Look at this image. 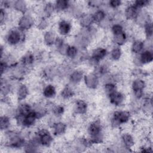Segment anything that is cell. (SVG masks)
Segmentation results:
<instances>
[{
    "label": "cell",
    "mask_w": 153,
    "mask_h": 153,
    "mask_svg": "<svg viewBox=\"0 0 153 153\" xmlns=\"http://www.w3.org/2000/svg\"><path fill=\"white\" fill-rule=\"evenodd\" d=\"M103 126L99 120L91 121L87 126V132L92 144L100 143L103 140Z\"/></svg>",
    "instance_id": "6da1fadb"
},
{
    "label": "cell",
    "mask_w": 153,
    "mask_h": 153,
    "mask_svg": "<svg viewBox=\"0 0 153 153\" xmlns=\"http://www.w3.org/2000/svg\"><path fill=\"white\" fill-rule=\"evenodd\" d=\"M131 118V113L128 111H115L112 114L111 124L113 127H118L127 123Z\"/></svg>",
    "instance_id": "7a4b0ae2"
},
{
    "label": "cell",
    "mask_w": 153,
    "mask_h": 153,
    "mask_svg": "<svg viewBox=\"0 0 153 153\" xmlns=\"http://www.w3.org/2000/svg\"><path fill=\"white\" fill-rule=\"evenodd\" d=\"M24 32L19 29L18 27L10 29L5 37L7 43L11 46L18 45L24 41Z\"/></svg>",
    "instance_id": "3957f363"
},
{
    "label": "cell",
    "mask_w": 153,
    "mask_h": 153,
    "mask_svg": "<svg viewBox=\"0 0 153 153\" xmlns=\"http://www.w3.org/2000/svg\"><path fill=\"white\" fill-rule=\"evenodd\" d=\"M53 133H51L48 129L42 128L35 133V137L38 141L40 145L43 146H49L53 141Z\"/></svg>",
    "instance_id": "277c9868"
},
{
    "label": "cell",
    "mask_w": 153,
    "mask_h": 153,
    "mask_svg": "<svg viewBox=\"0 0 153 153\" xmlns=\"http://www.w3.org/2000/svg\"><path fill=\"white\" fill-rule=\"evenodd\" d=\"M35 23L33 17L27 12L23 14L19 19L17 22V27L25 32L31 29Z\"/></svg>",
    "instance_id": "5b68a950"
},
{
    "label": "cell",
    "mask_w": 153,
    "mask_h": 153,
    "mask_svg": "<svg viewBox=\"0 0 153 153\" xmlns=\"http://www.w3.org/2000/svg\"><path fill=\"white\" fill-rule=\"evenodd\" d=\"M83 80L85 86L92 90L97 88L100 83V77L94 72L85 74Z\"/></svg>",
    "instance_id": "8992f818"
},
{
    "label": "cell",
    "mask_w": 153,
    "mask_h": 153,
    "mask_svg": "<svg viewBox=\"0 0 153 153\" xmlns=\"http://www.w3.org/2000/svg\"><path fill=\"white\" fill-rule=\"evenodd\" d=\"M72 26L71 23L66 19L60 20L57 24V32L60 36H66L72 31Z\"/></svg>",
    "instance_id": "52a82bcc"
},
{
    "label": "cell",
    "mask_w": 153,
    "mask_h": 153,
    "mask_svg": "<svg viewBox=\"0 0 153 153\" xmlns=\"http://www.w3.org/2000/svg\"><path fill=\"white\" fill-rule=\"evenodd\" d=\"M108 97L110 103L115 106H121L125 100V95L124 93L118 90L108 96Z\"/></svg>",
    "instance_id": "ba28073f"
},
{
    "label": "cell",
    "mask_w": 153,
    "mask_h": 153,
    "mask_svg": "<svg viewBox=\"0 0 153 153\" xmlns=\"http://www.w3.org/2000/svg\"><path fill=\"white\" fill-rule=\"evenodd\" d=\"M73 109L76 114L84 115L88 111V104L82 99H77L74 103Z\"/></svg>",
    "instance_id": "9c48e42d"
},
{
    "label": "cell",
    "mask_w": 153,
    "mask_h": 153,
    "mask_svg": "<svg viewBox=\"0 0 153 153\" xmlns=\"http://www.w3.org/2000/svg\"><path fill=\"white\" fill-rule=\"evenodd\" d=\"M84 75L85 74L81 69H74L70 72L69 75V80L71 84L76 85L83 80Z\"/></svg>",
    "instance_id": "30bf717a"
},
{
    "label": "cell",
    "mask_w": 153,
    "mask_h": 153,
    "mask_svg": "<svg viewBox=\"0 0 153 153\" xmlns=\"http://www.w3.org/2000/svg\"><path fill=\"white\" fill-rule=\"evenodd\" d=\"M149 20H151L150 16L148 11L146 10V8L139 10L136 17L134 20V21L138 25H140L142 26H143Z\"/></svg>",
    "instance_id": "8fae6325"
},
{
    "label": "cell",
    "mask_w": 153,
    "mask_h": 153,
    "mask_svg": "<svg viewBox=\"0 0 153 153\" xmlns=\"http://www.w3.org/2000/svg\"><path fill=\"white\" fill-rule=\"evenodd\" d=\"M139 9H137L133 3L128 4L124 11V17L128 20H134L135 17H136L137 13L139 11Z\"/></svg>",
    "instance_id": "7c38bea8"
},
{
    "label": "cell",
    "mask_w": 153,
    "mask_h": 153,
    "mask_svg": "<svg viewBox=\"0 0 153 153\" xmlns=\"http://www.w3.org/2000/svg\"><path fill=\"white\" fill-rule=\"evenodd\" d=\"M29 93L28 87L25 84H20L16 90V97L19 102H23L26 99Z\"/></svg>",
    "instance_id": "4fadbf2b"
},
{
    "label": "cell",
    "mask_w": 153,
    "mask_h": 153,
    "mask_svg": "<svg viewBox=\"0 0 153 153\" xmlns=\"http://www.w3.org/2000/svg\"><path fill=\"white\" fill-rule=\"evenodd\" d=\"M78 22L81 27L87 28L93 26L94 22L92 18L91 14L90 13H83L79 18Z\"/></svg>",
    "instance_id": "5bb4252c"
},
{
    "label": "cell",
    "mask_w": 153,
    "mask_h": 153,
    "mask_svg": "<svg viewBox=\"0 0 153 153\" xmlns=\"http://www.w3.org/2000/svg\"><path fill=\"white\" fill-rule=\"evenodd\" d=\"M142 65L151 63L153 60V53L151 49H145L139 54Z\"/></svg>",
    "instance_id": "9a60e30c"
},
{
    "label": "cell",
    "mask_w": 153,
    "mask_h": 153,
    "mask_svg": "<svg viewBox=\"0 0 153 153\" xmlns=\"http://www.w3.org/2000/svg\"><path fill=\"white\" fill-rule=\"evenodd\" d=\"M66 124L62 121H56L52 124V133L55 136H61L66 131Z\"/></svg>",
    "instance_id": "2e32d148"
},
{
    "label": "cell",
    "mask_w": 153,
    "mask_h": 153,
    "mask_svg": "<svg viewBox=\"0 0 153 153\" xmlns=\"http://www.w3.org/2000/svg\"><path fill=\"white\" fill-rule=\"evenodd\" d=\"M57 90L56 87L51 84H48L43 87L42 96L47 99H51L56 97Z\"/></svg>",
    "instance_id": "e0dca14e"
},
{
    "label": "cell",
    "mask_w": 153,
    "mask_h": 153,
    "mask_svg": "<svg viewBox=\"0 0 153 153\" xmlns=\"http://www.w3.org/2000/svg\"><path fill=\"white\" fill-rule=\"evenodd\" d=\"M130 50L133 54L134 55L139 54L145 50V42L140 39H134L132 41Z\"/></svg>",
    "instance_id": "ac0fdd59"
},
{
    "label": "cell",
    "mask_w": 153,
    "mask_h": 153,
    "mask_svg": "<svg viewBox=\"0 0 153 153\" xmlns=\"http://www.w3.org/2000/svg\"><path fill=\"white\" fill-rule=\"evenodd\" d=\"M146 86V82L141 78H136L132 81L131 84V88L133 92L144 91Z\"/></svg>",
    "instance_id": "d6986e66"
},
{
    "label": "cell",
    "mask_w": 153,
    "mask_h": 153,
    "mask_svg": "<svg viewBox=\"0 0 153 153\" xmlns=\"http://www.w3.org/2000/svg\"><path fill=\"white\" fill-rule=\"evenodd\" d=\"M91 16L94 23L98 25L100 23L108 16L106 11L102 8L96 9L95 11L91 13Z\"/></svg>",
    "instance_id": "ffe728a7"
},
{
    "label": "cell",
    "mask_w": 153,
    "mask_h": 153,
    "mask_svg": "<svg viewBox=\"0 0 153 153\" xmlns=\"http://www.w3.org/2000/svg\"><path fill=\"white\" fill-rule=\"evenodd\" d=\"M32 108L38 120L45 116L48 112L47 108L40 103H36L33 105Z\"/></svg>",
    "instance_id": "44dd1931"
},
{
    "label": "cell",
    "mask_w": 153,
    "mask_h": 153,
    "mask_svg": "<svg viewBox=\"0 0 153 153\" xmlns=\"http://www.w3.org/2000/svg\"><path fill=\"white\" fill-rule=\"evenodd\" d=\"M56 11L58 13H62L67 11L71 5V2L67 0H58L54 2Z\"/></svg>",
    "instance_id": "7402d4cb"
},
{
    "label": "cell",
    "mask_w": 153,
    "mask_h": 153,
    "mask_svg": "<svg viewBox=\"0 0 153 153\" xmlns=\"http://www.w3.org/2000/svg\"><path fill=\"white\" fill-rule=\"evenodd\" d=\"M33 110L32 105H30L26 102H22L16 108V115H20L22 116H25L30 112ZM15 115V116H16ZM14 116V117H15Z\"/></svg>",
    "instance_id": "603a6c76"
},
{
    "label": "cell",
    "mask_w": 153,
    "mask_h": 153,
    "mask_svg": "<svg viewBox=\"0 0 153 153\" xmlns=\"http://www.w3.org/2000/svg\"><path fill=\"white\" fill-rule=\"evenodd\" d=\"M13 8L15 11L20 13L22 14L28 11V6L26 1L23 0H17L13 1Z\"/></svg>",
    "instance_id": "cb8c5ba5"
},
{
    "label": "cell",
    "mask_w": 153,
    "mask_h": 153,
    "mask_svg": "<svg viewBox=\"0 0 153 153\" xmlns=\"http://www.w3.org/2000/svg\"><path fill=\"white\" fill-rule=\"evenodd\" d=\"M35 60V57L33 53L27 52L22 57L20 63L26 68L32 65Z\"/></svg>",
    "instance_id": "d4e9b609"
},
{
    "label": "cell",
    "mask_w": 153,
    "mask_h": 153,
    "mask_svg": "<svg viewBox=\"0 0 153 153\" xmlns=\"http://www.w3.org/2000/svg\"><path fill=\"white\" fill-rule=\"evenodd\" d=\"M75 94L74 88L71 85L65 86L60 91V96L63 100H69L72 99Z\"/></svg>",
    "instance_id": "484cf974"
},
{
    "label": "cell",
    "mask_w": 153,
    "mask_h": 153,
    "mask_svg": "<svg viewBox=\"0 0 153 153\" xmlns=\"http://www.w3.org/2000/svg\"><path fill=\"white\" fill-rule=\"evenodd\" d=\"M57 36L56 33L52 30H47L43 36V41L47 46L53 45Z\"/></svg>",
    "instance_id": "4316f807"
},
{
    "label": "cell",
    "mask_w": 153,
    "mask_h": 153,
    "mask_svg": "<svg viewBox=\"0 0 153 153\" xmlns=\"http://www.w3.org/2000/svg\"><path fill=\"white\" fill-rule=\"evenodd\" d=\"M127 41V35L125 31L121 33L112 35V42L116 46L121 47L126 44Z\"/></svg>",
    "instance_id": "83f0119b"
},
{
    "label": "cell",
    "mask_w": 153,
    "mask_h": 153,
    "mask_svg": "<svg viewBox=\"0 0 153 153\" xmlns=\"http://www.w3.org/2000/svg\"><path fill=\"white\" fill-rule=\"evenodd\" d=\"M121 142L126 148H131L134 144L133 137L128 133H123L121 137Z\"/></svg>",
    "instance_id": "f1b7e54d"
},
{
    "label": "cell",
    "mask_w": 153,
    "mask_h": 153,
    "mask_svg": "<svg viewBox=\"0 0 153 153\" xmlns=\"http://www.w3.org/2000/svg\"><path fill=\"white\" fill-rule=\"evenodd\" d=\"M42 11L44 17H48L52 16L56 11L54 3L52 2H47L44 4L42 7Z\"/></svg>",
    "instance_id": "f546056e"
},
{
    "label": "cell",
    "mask_w": 153,
    "mask_h": 153,
    "mask_svg": "<svg viewBox=\"0 0 153 153\" xmlns=\"http://www.w3.org/2000/svg\"><path fill=\"white\" fill-rule=\"evenodd\" d=\"M11 119L8 115H1L0 118V128L1 131H6L8 130L11 127Z\"/></svg>",
    "instance_id": "4dcf8cb0"
},
{
    "label": "cell",
    "mask_w": 153,
    "mask_h": 153,
    "mask_svg": "<svg viewBox=\"0 0 153 153\" xmlns=\"http://www.w3.org/2000/svg\"><path fill=\"white\" fill-rule=\"evenodd\" d=\"M79 49L75 45H68L65 56L71 60H74L77 57Z\"/></svg>",
    "instance_id": "1f68e13d"
},
{
    "label": "cell",
    "mask_w": 153,
    "mask_h": 153,
    "mask_svg": "<svg viewBox=\"0 0 153 153\" xmlns=\"http://www.w3.org/2000/svg\"><path fill=\"white\" fill-rule=\"evenodd\" d=\"M123 54L122 50L120 47L115 46L113 47L109 52V57L111 60L113 61H118L119 60Z\"/></svg>",
    "instance_id": "d6a6232c"
},
{
    "label": "cell",
    "mask_w": 153,
    "mask_h": 153,
    "mask_svg": "<svg viewBox=\"0 0 153 153\" xmlns=\"http://www.w3.org/2000/svg\"><path fill=\"white\" fill-rule=\"evenodd\" d=\"M103 90L107 96L112 94L117 90V85L115 82H106L103 85Z\"/></svg>",
    "instance_id": "836d02e7"
},
{
    "label": "cell",
    "mask_w": 153,
    "mask_h": 153,
    "mask_svg": "<svg viewBox=\"0 0 153 153\" xmlns=\"http://www.w3.org/2000/svg\"><path fill=\"white\" fill-rule=\"evenodd\" d=\"M144 28V33L147 39H151L153 33V26L151 20L146 22L143 26Z\"/></svg>",
    "instance_id": "e575fe53"
},
{
    "label": "cell",
    "mask_w": 153,
    "mask_h": 153,
    "mask_svg": "<svg viewBox=\"0 0 153 153\" xmlns=\"http://www.w3.org/2000/svg\"><path fill=\"white\" fill-rule=\"evenodd\" d=\"M142 110L146 114H151L152 111V103L151 97H146L142 105Z\"/></svg>",
    "instance_id": "d590c367"
},
{
    "label": "cell",
    "mask_w": 153,
    "mask_h": 153,
    "mask_svg": "<svg viewBox=\"0 0 153 153\" xmlns=\"http://www.w3.org/2000/svg\"><path fill=\"white\" fill-rule=\"evenodd\" d=\"M65 107L62 105H55L51 107V112L56 117H61L65 112Z\"/></svg>",
    "instance_id": "8d00e7d4"
},
{
    "label": "cell",
    "mask_w": 153,
    "mask_h": 153,
    "mask_svg": "<svg viewBox=\"0 0 153 153\" xmlns=\"http://www.w3.org/2000/svg\"><path fill=\"white\" fill-rule=\"evenodd\" d=\"M111 30L112 35H116L124 32V26L120 23H115L112 24L111 26Z\"/></svg>",
    "instance_id": "74e56055"
},
{
    "label": "cell",
    "mask_w": 153,
    "mask_h": 153,
    "mask_svg": "<svg viewBox=\"0 0 153 153\" xmlns=\"http://www.w3.org/2000/svg\"><path fill=\"white\" fill-rule=\"evenodd\" d=\"M151 1L148 0H136L133 1L132 3L139 10H141L143 8H145L146 7H148Z\"/></svg>",
    "instance_id": "f35d334b"
},
{
    "label": "cell",
    "mask_w": 153,
    "mask_h": 153,
    "mask_svg": "<svg viewBox=\"0 0 153 153\" xmlns=\"http://www.w3.org/2000/svg\"><path fill=\"white\" fill-rule=\"evenodd\" d=\"M123 5V2L120 0H111L108 2L107 5L112 10H117Z\"/></svg>",
    "instance_id": "ab89813d"
},
{
    "label": "cell",
    "mask_w": 153,
    "mask_h": 153,
    "mask_svg": "<svg viewBox=\"0 0 153 153\" xmlns=\"http://www.w3.org/2000/svg\"><path fill=\"white\" fill-rule=\"evenodd\" d=\"M7 10L1 8L0 10V23L1 26L5 25L6 22L8 21V14L7 13Z\"/></svg>",
    "instance_id": "60d3db41"
},
{
    "label": "cell",
    "mask_w": 153,
    "mask_h": 153,
    "mask_svg": "<svg viewBox=\"0 0 153 153\" xmlns=\"http://www.w3.org/2000/svg\"><path fill=\"white\" fill-rule=\"evenodd\" d=\"M48 26V22L45 17H41L37 23V27L40 30H45Z\"/></svg>",
    "instance_id": "b9f144b4"
},
{
    "label": "cell",
    "mask_w": 153,
    "mask_h": 153,
    "mask_svg": "<svg viewBox=\"0 0 153 153\" xmlns=\"http://www.w3.org/2000/svg\"><path fill=\"white\" fill-rule=\"evenodd\" d=\"M88 6L93 8H101V7L103 5V2L102 1H89L87 2Z\"/></svg>",
    "instance_id": "7bdbcfd3"
},
{
    "label": "cell",
    "mask_w": 153,
    "mask_h": 153,
    "mask_svg": "<svg viewBox=\"0 0 153 153\" xmlns=\"http://www.w3.org/2000/svg\"><path fill=\"white\" fill-rule=\"evenodd\" d=\"M66 42H65L64 39L62 38V36H57L56 41L54 42V45L55 46L57 50H58L60 47H62Z\"/></svg>",
    "instance_id": "ee69618b"
}]
</instances>
